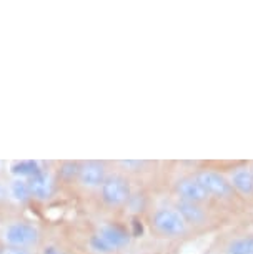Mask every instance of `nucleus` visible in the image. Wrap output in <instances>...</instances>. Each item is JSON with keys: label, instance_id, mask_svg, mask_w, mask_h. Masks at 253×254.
Listing matches in <instances>:
<instances>
[{"label": "nucleus", "instance_id": "nucleus-12", "mask_svg": "<svg viewBox=\"0 0 253 254\" xmlns=\"http://www.w3.org/2000/svg\"><path fill=\"white\" fill-rule=\"evenodd\" d=\"M8 194H10L15 201H18V203H25V201H28V199L32 198L28 181L27 180L15 178L10 183V186H8Z\"/></svg>", "mask_w": 253, "mask_h": 254}, {"label": "nucleus", "instance_id": "nucleus-7", "mask_svg": "<svg viewBox=\"0 0 253 254\" xmlns=\"http://www.w3.org/2000/svg\"><path fill=\"white\" fill-rule=\"evenodd\" d=\"M107 178L105 175V166L98 161H88L80 166L79 181L87 188H98Z\"/></svg>", "mask_w": 253, "mask_h": 254}, {"label": "nucleus", "instance_id": "nucleus-3", "mask_svg": "<svg viewBox=\"0 0 253 254\" xmlns=\"http://www.w3.org/2000/svg\"><path fill=\"white\" fill-rule=\"evenodd\" d=\"M100 193L105 204L122 206L130 199V183L122 175H108L100 186Z\"/></svg>", "mask_w": 253, "mask_h": 254}, {"label": "nucleus", "instance_id": "nucleus-16", "mask_svg": "<svg viewBox=\"0 0 253 254\" xmlns=\"http://www.w3.org/2000/svg\"><path fill=\"white\" fill-rule=\"evenodd\" d=\"M44 254H64V253H60L59 249H55V248H47Z\"/></svg>", "mask_w": 253, "mask_h": 254}, {"label": "nucleus", "instance_id": "nucleus-10", "mask_svg": "<svg viewBox=\"0 0 253 254\" xmlns=\"http://www.w3.org/2000/svg\"><path fill=\"white\" fill-rule=\"evenodd\" d=\"M42 171V166L39 161H33V160H22V161H15L12 163L10 166V173L15 176V178L20 180H30L35 175H39Z\"/></svg>", "mask_w": 253, "mask_h": 254}, {"label": "nucleus", "instance_id": "nucleus-1", "mask_svg": "<svg viewBox=\"0 0 253 254\" xmlns=\"http://www.w3.org/2000/svg\"><path fill=\"white\" fill-rule=\"evenodd\" d=\"M128 243H130V234L125 228L118 226V224H105L90 238V248L100 254L118 251V249L128 246Z\"/></svg>", "mask_w": 253, "mask_h": 254}, {"label": "nucleus", "instance_id": "nucleus-15", "mask_svg": "<svg viewBox=\"0 0 253 254\" xmlns=\"http://www.w3.org/2000/svg\"><path fill=\"white\" fill-rule=\"evenodd\" d=\"M0 254H30L27 248H15V246H7Z\"/></svg>", "mask_w": 253, "mask_h": 254}, {"label": "nucleus", "instance_id": "nucleus-14", "mask_svg": "<svg viewBox=\"0 0 253 254\" xmlns=\"http://www.w3.org/2000/svg\"><path fill=\"white\" fill-rule=\"evenodd\" d=\"M79 171H80V166L77 163H65L64 168H62V175L65 178H74V176H79Z\"/></svg>", "mask_w": 253, "mask_h": 254}, {"label": "nucleus", "instance_id": "nucleus-8", "mask_svg": "<svg viewBox=\"0 0 253 254\" xmlns=\"http://www.w3.org/2000/svg\"><path fill=\"white\" fill-rule=\"evenodd\" d=\"M230 185L233 190L243 196H253V170L248 166H240L230 176Z\"/></svg>", "mask_w": 253, "mask_h": 254}, {"label": "nucleus", "instance_id": "nucleus-13", "mask_svg": "<svg viewBox=\"0 0 253 254\" xmlns=\"http://www.w3.org/2000/svg\"><path fill=\"white\" fill-rule=\"evenodd\" d=\"M227 254H253V236L232 239L227 246Z\"/></svg>", "mask_w": 253, "mask_h": 254}, {"label": "nucleus", "instance_id": "nucleus-2", "mask_svg": "<svg viewBox=\"0 0 253 254\" xmlns=\"http://www.w3.org/2000/svg\"><path fill=\"white\" fill-rule=\"evenodd\" d=\"M154 228L162 236L175 238L187 231V223L182 218V214L176 211V208H160L155 211L152 218Z\"/></svg>", "mask_w": 253, "mask_h": 254}, {"label": "nucleus", "instance_id": "nucleus-5", "mask_svg": "<svg viewBox=\"0 0 253 254\" xmlns=\"http://www.w3.org/2000/svg\"><path fill=\"white\" fill-rule=\"evenodd\" d=\"M198 180V183L207 190V193L210 196H217V198H228L233 193V188L230 185V180H227L225 176L217 173V171H200L195 176Z\"/></svg>", "mask_w": 253, "mask_h": 254}, {"label": "nucleus", "instance_id": "nucleus-11", "mask_svg": "<svg viewBox=\"0 0 253 254\" xmlns=\"http://www.w3.org/2000/svg\"><path fill=\"white\" fill-rule=\"evenodd\" d=\"M176 211L182 214L185 223L200 224V223H203V219H205V211L200 208V204H197V203L178 201V204H176Z\"/></svg>", "mask_w": 253, "mask_h": 254}, {"label": "nucleus", "instance_id": "nucleus-4", "mask_svg": "<svg viewBox=\"0 0 253 254\" xmlns=\"http://www.w3.org/2000/svg\"><path fill=\"white\" fill-rule=\"evenodd\" d=\"M39 229H37L30 223H23V221H15L12 224H8L3 231V241L8 246H15V248H28L33 244L39 243Z\"/></svg>", "mask_w": 253, "mask_h": 254}, {"label": "nucleus", "instance_id": "nucleus-17", "mask_svg": "<svg viewBox=\"0 0 253 254\" xmlns=\"http://www.w3.org/2000/svg\"><path fill=\"white\" fill-rule=\"evenodd\" d=\"M7 193H8V191H7L5 186H3V185H0V199H3V198H5Z\"/></svg>", "mask_w": 253, "mask_h": 254}, {"label": "nucleus", "instance_id": "nucleus-9", "mask_svg": "<svg viewBox=\"0 0 253 254\" xmlns=\"http://www.w3.org/2000/svg\"><path fill=\"white\" fill-rule=\"evenodd\" d=\"M28 186H30V193L32 196L39 199H47L52 196V191H54V183H52L50 175L47 173L45 170H42L39 175H35L33 178L27 180Z\"/></svg>", "mask_w": 253, "mask_h": 254}, {"label": "nucleus", "instance_id": "nucleus-6", "mask_svg": "<svg viewBox=\"0 0 253 254\" xmlns=\"http://www.w3.org/2000/svg\"><path fill=\"white\" fill-rule=\"evenodd\" d=\"M176 193L180 196V201H188V203H203L210 198L207 190L198 183L197 178H183L176 183Z\"/></svg>", "mask_w": 253, "mask_h": 254}]
</instances>
